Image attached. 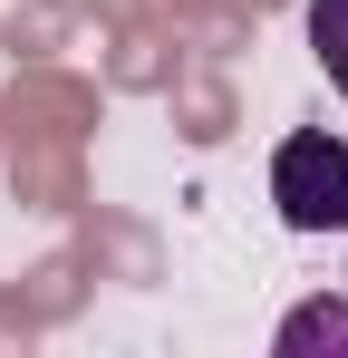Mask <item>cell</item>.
Wrapping results in <instances>:
<instances>
[{
	"label": "cell",
	"instance_id": "obj_3",
	"mask_svg": "<svg viewBox=\"0 0 348 358\" xmlns=\"http://www.w3.org/2000/svg\"><path fill=\"white\" fill-rule=\"evenodd\" d=\"M310 59H319V78L348 97V0H310Z\"/></svg>",
	"mask_w": 348,
	"mask_h": 358
},
{
	"label": "cell",
	"instance_id": "obj_1",
	"mask_svg": "<svg viewBox=\"0 0 348 358\" xmlns=\"http://www.w3.org/2000/svg\"><path fill=\"white\" fill-rule=\"evenodd\" d=\"M271 203H281L290 233H348V136L329 126H300L271 155Z\"/></svg>",
	"mask_w": 348,
	"mask_h": 358
},
{
	"label": "cell",
	"instance_id": "obj_2",
	"mask_svg": "<svg viewBox=\"0 0 348 358\" xmlns=\"http://www.w3.org/2000/svg\"><path fill=\"white\" fill-rule=\"evenodd\" d=\"M319 349L348 358V300H300L281 320V358H319Z\"/></svg>",
	"mask_w": 348,
	"mask_h": 358
}]
</instances>
